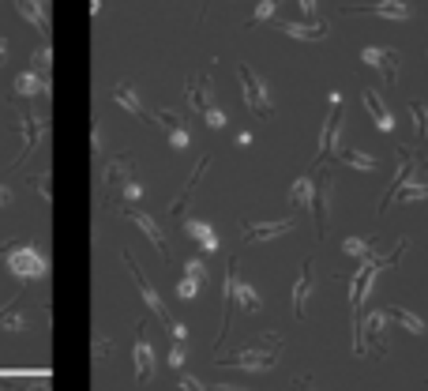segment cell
Returning a JSON list of instances; mask_svg holds the SVG:
<instances>
[{
	"mask_svg": "<svg viewBox=\"0 0 428 391\" xmlns=\"http://www.w3.org/2000/svg\"><path fill=\"white\" fill-rule=\"evenodd\" d=\"M376 259H372V252L360 259V267H357V275L350 279V305H353V350L360 354L365 350V335H360V316H365V297L372 290V279H376Z\"/></svg>",
	"mask_w": 428,
	"mask_h": 391,
	"instance_id": "cell-1",
	"label": "cell"
},
{
	"mask_svg": "<svg viewBox=\"0 0 428 391\" xmlns=\"http://www.w3.org/2000/svg\"><path fill=\"white\" fill-rule=\"evenodd\" d=\"M346 147V121H342V95L331 90L327 98V121L319 128V143H316V162H323L327 154L342 151Z\"/></svg>",
	"mask_w": 428,
	"mask_h": 391,
	"instance_id": "cell-2",
	"label": "cell"
},
{
	"mask_svg": "<svg viewBox=\"0 0 428 391\" xmlns=\"http://www.w3.org/2000/svg\"><path fill=\"white\" fill-rule=\"evenodd\" d=\"M4 264H8V271L19 282H34V279H46L49 275V256H42L34 245H8Z\"/></svg>",
	"mask_w": 428,
	"mask_h": 391,
	"instance_id": "cell-3",
	"label": "cell"
},
{
	"mask_svg": "<svg viewBox=\"0 0 428 391\" xmlns=\"http://www.w3.org/2000/svg\"><path fill=\"white\" fill-rule=\"evenodd\" d=\"M237 75H240V87H245V106H248V113H256V117H263V121H271V117H274V102H271V95H267V83L248 68V64H240Z\"/></svg>",
	"mask_w": 428,
	"mask_h": 391,
	"instance_id": "cell-4",
	"label": "cell"
},
{
	"mask_svg": "<svg viewBox=\"0 0 428 391\" xmlns=\"http://www.w3.org/2000/svg\"><path fill=\"white\" fill-rule=\"evenodd\" d=\"M120 259H124V267L132 271V282H136V290L143 294V301H146V309H151V312H154V316L162 320V323H173V316H169V309H166V301H162V297H158V290H154V282H151V279L143 275V267L136 264V259H132V252H120Z\"/></svg>",
	"mask_w": 428,
	"mask_h": 391,
	"instance_id": "cell-5",
	"label": "cell"
},
{
	"mask_svg": "<svg viewBox=\"0 0 428 391\" xmlns=\"http://www.w3.org/2000/svg\"><path fill=\"white\" fill-rule=\"evenodd\" d=\"M16 124H19V132H23V151H19V159H16V166H19L26 154H34L38 143L49 136V121H46V117H38V113H19Z\"/></svg>",
	"mask_w": 428,
	"mask_h": 391,
	"instance_id": "cell-6",
	"label": "cell"
},
{
	"mask_svg": "<svg viewBox=\"0 0 428 391\" xmlns=\"http://www.w3.org/2000/svg\"><path fill=\"white\" fill-rule=\"evenodd\" d=\"M331 188H334V177L319 173L312 181V218H316V233H327V215H331Z\"/></svg>",
	"mask_w": 428,
	"mask_h": 391,
	"instance_id": "cell-7",
	"label": "cell"
},
{
	"mask_svg": "<svg viewBox=\"0 0 428 391\" xmlns=\"http://www.w3.org/2000/svg\"><path fill=\"white\" fill-rule=\"evenodd\" d=\"M124 218H128V223H136V226L146 233V241L154 245V252L162 256V259H169V256H173V249H169V241H166L162 226H158V223H154V218L146 215V211H139V207H124Z\"/></svg>",
	"mask_w": 428,
	"mask_h": 391,
	"instance_id": "cell-8",
	"label": "cell"
},
{
	"mask_svg": "<svg viewBox=\"0 0 428 391\" xmlns=\"http://www.w3.org/2000/svg\"><path fill=\"white\" fill-rule=\"evenodd\" d=\"M222 365H230V369H248V373H271L278 365V350H240V354L225 358Z\"/></svg>",
	"mask_w": 428,
	"mask_h": 391,
	"instance_id": "cell-9",
	"label": "cell"
},
{
	"mask_svg": "<svg viewBox=\"0 0 428 391\" xmlns=\"http://www.w3.org/2000/svg\"><path fill=\"white\" fill-rule=\"evenodd\" d=\"M360 60H365L368 68L383 72V80H387V83H395V80H398V49H387V45H365Z\"/></svg>",
	"mask_w": 428,
	"mask_h": 391,
	"instance_id": "cell-10",
	"label": "cell"
},
{
	"mask_svg": "<svg viewBox=\"0 0 428 391\" xmlns=\"http://www.w3.org/2000/svg\"><path fill=\"white\" fill-rule=\"evenodd\" d=\"M154 121L162 124V132H166V139H169L173 151H188V147H192V132H188V124L181 121V113L162 109V113L154 117Z\"/></svg>",
	"mask_w": 428,
	"mask_h": 391,
	"instance_id": "cell-11",
	"label": "cell"
},
{
	"mask_svg": "<svg viewBox=\"0 0 428 391\" xmlns=\"http://www.w3.org/2000/svg\"><path fill=\"white\" fill-rule=\"evenodd\" d=\"M342 16H380V19H410L413 8L406 0H376V4L365 8H342Z\"/></svg>",
	"mask_w": 428,
	"mask_h": 391,
	"instance_id": "cell-12",
	"label": "cell"
},
{
	"mask_svg": "<svg viewBox=\"0 0 428 391\" xmlns=\"http://www.w3.org/2000/svg\"><path fill=\"white\" fill-rule=\"evenodd\" d=\"M293 226V218H278V223H245L240 226V233H245V241L248 245H256V241H274V237H282V233H289Z\"/></svg>",
	"mask_w": 428,
	"mask_h": 391,
	"instance_id": "cell-13",
	"label": "cell"
},
{
	"mask_svg": "<svg viewBox=\"0 0 428 391\" xmlns=\"http://www.w3.org/2000/svg\"><path fill=\"white\" fill-rule=\"evenodd\" d=\"M360 102H365V109L372 113V121H376L380 132H395V117H391V109L383 106V98L376 95V87H365V90H360Z\"/></svg>",
	"mask_w": 428,
	"mask_h": 391,
	"instance_id": "cell-14",
	"label": "cell"
},
{
	"mask_svg": "<svg viewBox=\"0 0 428 391\" xmlns=\"http://www.w3.org/2000/svg\"><path fill=\"white\" fill-rule=\"evenodd\" d=\"M16 8L38 34H49V0H16Z\"/></svg>",
	"mask_w": 428,
	"mask_h": 391,
	"instance_id": "cell-15",
	"label": "cell"
},
{
	"mask_svg": "<svg viewBox=\"0 0 428 391\" xmlns=\"http://www.w3.org/2000/svg\"><path fill=\"white\" fill-rule=\"evenodd\" d=\"M309 297H312V259H304L301 279L293 286V316L297 320H304V312H309Z\"/></svg>",
	"mask_w": 428,
	"mask_h": 391,
	"instance_id": "cell-16",
	"label": "cell"
},
{
	"mask_svg": "<svg viewBox=\"0 0 428 391\" xmlns=\"http://www.w3.org/2000/svg\"><path fill=\"white\" fill-rule=\"evenodd\" d=\"M113 98H117V102H120V106H124L128 113H136L139 121H146V124H154V117L146 113V106H143V98L136 95V87H132L128 80H120V83L113 87Z\"/></svg>",
	"mask_w": 428,
	"mask_h": 391,
	"instance_id": "cell-17",
	"label": "cell"
},
{
	"mask_svg": "<svg viewBox=\"0 0 428 391\" xmlns=\"http://www.w3.org/2000/svg\"><path fill=\"white\" fill-rule=\"evenodd\" d=\"M278 31H282L286 38H297V42H323L327 38V23H278Z\"/></svg>",
	"mask_w": 428,
	"mask_h": 391,
	"instance_id": "cell-18",
	"label": "cell"
},
{
	"mask_svg": "<svg viewBox=\"0 0 428 391\" xmlns=\"http://www.w3.org/2000/svg\"><path fill=\"white\" fill-rule=\"evenodd\" d=\"M102 177H105V188H120L124 181L136 177V166H132L128 154H113V159L105 162V173Z\"/></svg>",
	"mask_w": 428,
	"mask_h": 391,
	"instance_id": "cell-19",
	"label": "cell"
},
{
	"mask_svg": "<svg viewBox=\"0 0 428 391\" xmlns=\"http://www.w3.org/2000/svg\"><path fill=\"white\" fill-rule=\"evenodd\" d=\"M132 361H136V376H139V384H146V380L154 376V346H151V338H146V335H139V338H136Z\"/></svg>",
	"mask_w": 428,
	"mask_h": 391,
	"instance_id": "cell-20",
	"label": "cell"
},
{
	"mask_svg": "<svg viewBox=\"0 0 428 391\" xmlns=\"http://www.w3.org/2000/svg\"><path fill=\"white\" fill-rule=\"evenodd\" d=\"M383 331H387V312H383V309L368 312V316H360V335H368V338H372V346H376V354H387Z\"/></svg>",
	"mask_w": 428,
	"mask_h": 391,
	"instance_id": "cell-21",
	"label": "cell"
},
{
	"mask_svg": "<svg viewBox=\"0 0 428 391\" xmlns=\"http://www.w3.org/2000/svg\"><path fill=\"white\" fill-rule=\"evenodd\" d=\"M184 233H188L203 252H218V233H214L203 218H184Z\"/></svg>",
	"mask_w": 428,
	"mask_h": 391,
	"instance_id": "cell-22",
	"label": "cell"
},
{
	"mask_svg": "<svg viewBox=\"0 0 428 391\" xmlns=\"http://www.w3.org/2000/svg\"><path fill=\"white\" fill-rule=\"evenodd\" d=\"M210 169V154H203V159H199V166L188 173V181H184V188L177 192V200H173V215H184V203H188V196L196 192V185H199V177H203Z\"/></svg>",
	"mask_w": 428,
	"mask_h": 391,
	"instance_id": "cell-23",
	"label": "cell"
},
{
	"mask_svg": "<svg viewBox=\"0 0 428 391\" xmlns=\"http://www.w3.org/2000/svg\"><path fill=\"white\" fill-rule=\"evenodd\" d=\"M233 305H240L248 312V316H256V312L263 309V301H260V294L252 290V286L240 279V275H233Z\"/></svg>",
	"mask_w": 428,
	"mask_h": 391,
	"instance_id": "cell-24",
	"label": "cell"
},
{
	"mask_svg": "<svg viewBox=\"0 0 428 391\" xmlns=\"http://www.w3.org/2000/svg\"><path fill=\"white\" fill-rule=\"evenodd\" d=\"M16 95H23V98L46 95L49 98V80H42L38 72H23V75H16Z\"/></svg>",
	"mask_w": 428,
	"mask_h": 391,
	"instance_id": "cell-25",
	"label": "cell"
},
{
	"mask_svg": "<svg viewBox=\"0 0 428 391\" xmlns=\"http://www.w3.org/2000/svg\"><path fill=\"white\" fill-rule=\"evenodd\" d=\"M0 328L4 331H23L26 328V312H23V294L8 309H0Z\"/></svg>",
	"mask_w": 428,
	"mask_h": 391,
	"instance_id": "cell-26",
	"label": "cell"
},
{
	"mask_svg": "<svg viewBox=\"0 0 428 391\" xmlns=\"http://www.w3.org/2000/svg\"><path fill=\"white\" fill-rule=\"evenodd\" d=\"M387 312V320H398V323H402V328L410 331V335H424V320L417 316V312H410V309H383Z\"/></svg>",
	"mask_w": 428,
	"mask_h": 391,
	"instance_id": "cell-27",
	"label": "cell"
},
{
	"mask_svg": "<svg viewBox=\"0 0 428 391\" xmlns=\"http://www.w3.org/2000/svg\"><path fill=\"white\" fill-rule=\"evenodd\" d=\"M334 159L346 162V166H353V169H376V166H380L376 159H372V154H365V151H350V147L334 151Z\"/></svg>",
	"mask_w": 428,
	"mask_h": 391,
	"instance_id": "cell-28",
	"label": "cell"
},
{
	"mask_svg": "<svg viewBox=\"0 0 428 391\" xmlns=\"http://www.w3.org/2000/svg\"><path fill=\"white\" fill-rule=\"evenodd\" d=\"M289 203H293V207H304V211H312V181H309V177H301L297 185H293Z\"/></svg>",
	"mask_w": 428,
	"mask_h": 391,
	"instance_id": "cell-29",
	"label": "cell"
},
{
	"mask_svg": "<svg viewBox=\"0 0 428 391\" xmlns=\"http://www.w3.org/2000/svg\"><path fill=\"white\" fill-rule=\"evenodd\" d=\"M49 68H53V49H49V42H46V45L34 49V72L42 75V80H49Z\"/></svg>",
	"mask_w": 428,
	"mask_h": 391,
	"instance_id": "cell-30",
	"label": "cell"
},
{
	"mask_svg": "<svg viewBox=\"0 0 428 391\" xmlns=\"http://www.w3.org/2000/svg\"><path fill=\"white\" fill-rule=\"evenodd\" d=\"M398 203H417V200H428V185H402L395 192Z\"/></svg>",
	"mask_w": 428,
	"mask_h": 391,
	"instance_id": "cell-31",
	"label": "cell"
},
{
	"mask_svg": "<svg viewBox=\"0 0 428 391\" xmlns=\"http://www.w3.org/2000/svg\"><path fill=\"white\" fill-rule=\"evenodd\" d=\"M342 252H346V256L365 259V256L372 252V245H368V237H346V241H342Z\"/></svg>",
	"mask_w": 428,
	"mask_h": 391,
	"instance_id": "cell-32",
	"label": "cell"
},
{
	"mask_svg": "<svg viewBox=\"0 0 428 391\" xmlns=\"http://www.w3.org/2000/svg\"><path fill=\"white\" fill-rule=\"evenodd\" d=\"M410 113H413V128H417V136L424 139L428 136V106H424V102H410Z\"/></svg>",
	"mask_w": 428,
	"mask_h": 391,
	"instance_id": "cell-33",
	"label": "cell"
},
{
	"mask_svg": "<svg viewBox=\"0 0 428 391\" xmlns=\"http://www.w3.org/2000/svg\"><path fill=\"white\" fill-rule=\"evenodd\" d=\"M274 8H278V0H260V4H256V11L248 16V27H256V23L274 19Z\"/></svg>",
	"mask_w": 428,
	"mask_h": 391,
	"instance_id": "cell-34",
	"label": "cell"
},
{
	"mask_svg": "<svg viewBox=\"0 0 428 391\" xmlns=\"http://www.w3.org/2000/svg\"><path fill=\"white\" fill-rule=\"evenodd\" d=\"M120 196H124V207H136L139 203V196H143V185H139V177H132L120 185Z\"/></svg>",
	"mask_w": 428,
	"mask_h": 391,
	"instance_id": "cell-35",
	"label": "cell"
},
{
	"mask_svg": "<svg viewBox=\"0 0 428 391\" xmlns=\"http://www.w3.org/2000/svg\"><path fill=\"white\" fill-rule=\"evenodd\" d=\"M199 286H203V282H196V279L184 275V279L177 282V297H181V301H196V297H199Z\"/></svg>",
	"mask_w": 428,
	"mask_h": 391,
	"instance_id": "cell-36",
	"label": "cell"
},
{
	"mask_svg": "<svg viewBox=\"0 0 428 391\" xmlns=\"http://www.w3.org/2000/svg\"><path fill=\"white\" fill-rule=\"evenodd\" d=\"M184 275H188V279H196V282H207V264H203V259H188V264H184Z\"/></svg>",
	"mask_w": 428,
	"mask_h": 391,
	"instance_id": "cell-37",
	"label": "cell"
},
{
	"mask_svg": "<svg viewBox=\"0 0 428 391\" xmlns=\"http://www.w3.org/2000/svg\"><path fill=\"white\" fill-rule=\"evenodd\" d=\"M31 185H34V192L42 196L46 203L53 200V188H49V173H34V177H31Z\"/></svg>",
	"mask_w": 428,
	"mask_h": 391,
	"instance_id": "cell-38",
	"label": "cell"
},
{
	"mask_svg": "<svg viewBox=\"0 0 428 391\" xmlns=\"http://www.w3.org/2000/svg\"><path fill=\"white\" fill-rule=\"evenodd\" d=\"M203 121H207V124L214 128V132H222V128L230 124V117H225V113H222L218 106H214V109H207V113H203Z\"/></svg>",
	"mask_w": 428,
	"mask_h": 391,
	"instance_id": "cell-39",
	"label": "cell"
},
{
	"mask_svg": "<svg viewBox=\"0 0 428 391\" xmlns=\"http://www.w3.org/2000/svg\"><path fill=\"white\" fill-rule=\"evenodd\" d=\"M169 369H181V365H184V343H173V350H169Z\"/></svg>",
	"mask_w": 428,
	"mask_h": 391,
	"instance_id": "cell-40",
	"label": "cell"
},
{
	"mask_svg": "<svg viewBox=\"0 0 428 391\" xmlns=\"http://www.w3.org/2000/svg\"><path fill=\"white\" fill-rule=\"evenodd\" d=\"M181 391H207V387L199 384L196 376H181Z\"/></svg>",
	"mask_w": 428,
	"mask_h": 391,
	"instance_id": "cell-41",
	"label": "cell"
},
{
	"mask_svg": "<svg viewBox=\"0 0 428 391\" xmlns=\"http://www.w3.org/2000/svg\"><path fill=\"white\" fill-rule=\"evenodd\" d=\"M297 4H301V11H304V16H309V19H316V11H319V0H297Z\"/></svg>",
	"mask_w": 428,
	"mask_h": 391,
	"instance_id": "cell-42",
	"label": "cell"
},
{
	"mask_svg": "<svg viewBox=\"0 0 428 391\" xmlns=\"http://www.w3.org/2000/svg\"><path fill=\"white\" fill-rule=\"evenodd\" d=\"M109 350H113V343H109V338H95V358H105Z\"/></svg>",
	"mask_w": 428,
	"mask_h": 391,
	"instance_id": "cell-43",
	"label": "cell"
},
{
	"mask_svg": "<svg viewBox=\"0 0 428 391\" xmlns=\"http://www.w3.org/2000/svg\"><path fill=\"white\" fill-rule=\"evenodd\" d=\"M90 143H95V159H102V128L95 124V132H90Z\"/></svg>",
	"mask_w": 428,
	"mask_h": 391,
	"instance_id": "cell-44",
	"label": "cell"
},
{
	"mask_svg": "<svg viewBox=\"0 0 428 391\" xmlns=\"http://www.w3.org/2000/svg\"><path fill=\"white\" fill-rule=\"evenodd\" d=\"M293 384H297V391H319V387L309 380V376H297V380H293Z\"/></svg>",
	"mask_w": 428,
	"mask_h": 391,
	"instance_id": "cell-45",
	"label": "cell"
},
{
	"mask_svg": "<svg viewBox=\"0 0 428 391\" xmlns=\"http://www.w3.org/2000/svg\"><path fill=\"white\" fill-rule=\"evenodd\" d=\"M11 200H16V196H11V188H8V185H0V207H8Z\"/></svg>",
	"mask_w": 428,
	"mask_h": 391,
	"instance_id": "cell-46",
	"label": "cell"
},
{
	"mask_svg": "<svg viewBox=\"0 0 428 391\" xmlns=\"http://www.w3.org/2000/svg\"><path fill=\"white\" fill-rule=\"evenodd\" d=\"M4 57H8V38H0V64H4Z\"/></svg>",
	"mask_w": 428,
	"mask_h": 391,
	"instance_id": "cell-47",
	"label": "cell"
},
{
	"mask_svg": "<svg viewBox=\"0 0 428 391\" xmlns=\"http://www.w3.org/2000/svg\"><path fill=\"white\" fill-rule=\"evenodd\" d=\"M102 11V0H90V16H98Z\"/></svg>",
	"mask_w": 428,
	"mask_h": 391,
	"instance_id": "cell-48",
	"label": "cell"
},
{
	"mask_svg": "<svg viewBox=\"0 0 428 391\" xmlns=\"http://www.w3.org/2000/svg\"><path fill=\"white\" fill-rule=\"evenodd\" d=\"M16 391H46V387H16Z\"/></svg>",
	"mask_w": 428,
	"mask_h": 391,
	"instance_id": "cell-49",
	"label": "cell"
},
{
	"mask_svg": "<svg viewBox=\"0 0 428 391\" xmlns=\"http://www.w3.org/2000/svg\"><path fill=\"white\" fill-rule=\"evenodd\" d=\"M4 252H8V245H0V256H4Z\"/></svg>",
	"mask_w": 428,
	"mask_h": 391,
	"instance_id": "cell-50",
	"label": "cell"
},
{
	"mask_svg": "<svg viewBox=\"0 0 428 391\" xmlns=\"http://www.w3.org/2000/svg\"><path fill=\"white\" fill-rule=\"evenodd\" d=\"M207 4H210V0H207ZM207 4H203V16H207Z\"/></svg>",
	"mask_w": 428,
	"mask_h": 391,
	"instance_id": "cell-51",
	"label": "cell"
}]
</instances>
